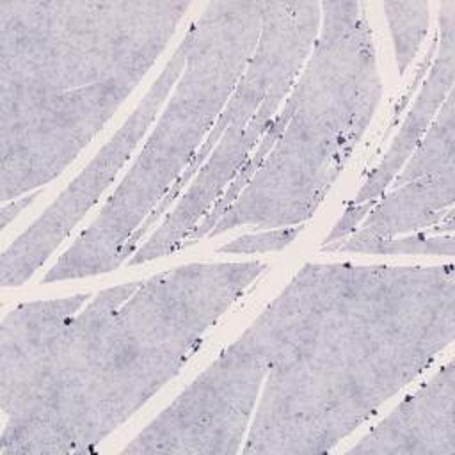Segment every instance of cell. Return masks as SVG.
Masks as SVG:
<instances>
[{
    "instance_id": "1",
    "label": "cell",
    "mask_w": 455,
    "mask_h": 455,
    "mask_svg": "<svg viewBox=\"0 0 455 455\" xmlns=\"http://www.w3.org/2000/svg\"><path fill=\"white\" fill-rule=\"evenodd\" d=\"M249 329L270 368L242 453H327L453 341L455 267L306 263Z\"/></svg>"
},
{
    "instance_id": "6",
    "label": "cell",
    "mask_w": 455,
    "mask_h": 455,
    "mask_svg": "<svg viewBox=\"0 0 455 455\" xmlns=\"http://www.w3.org/2000/svg\"><path fill=\"white\" fill-rule=\"evenodd\" d=\"M268 368L245 329L121 453H240Z\"/></svg>"
},
{
    "instance_id": "8",
    "label": "cell",
    "mask_w": 455,
    "mask_h": 455,
    "mask_svg": "<svg viewBox=\"0 0 455 455\" xmlns=\"http://www.w3.org/2000/svg\"><path fill=\"white\" fill-rule=\"evenodd\" d=\"M320 18L322 12L318 2H263L259 39L245 71L188 167L124 243L119 254L121 265L132 258L140 242L151 235V229L158 220H162L174 206L228 126L236 117H252L275 84L299 78L318 36Z\"/></svg>"
},
{
    "instance_id": "10",
    "label": "cell",
    "mask_w": 455,
    "mask_h": 455,
    "mask_svg": "<svg viewBox=\"0 0 455 455\" xmlns=\"http://www.w3.org/2000/svg\"><path fill=\"white\" fill-rule=\"evenodd\" d=\"M347 453L455 455L453 359L405 396Z\"/></svg>"
},
{
    "instance_id": "19",
    "label": "cell",
    "mask_w": 455,
    "mask_h": 455,
    "mask_svg": "<svg viewBox=\"0 0 455 455\" xmlns=\"http://www.w3.org/2000/svg\"><path fill=\"white\" fill-rule=\"evenodd\" d=\"M39 192H41V188H39V190H34V192H30V194H25V196H21V197H18V199H12V201L4 203V204H2V210H0V228L5 229L28 204L34 203V199L39 196Z\"/></svg>"
},
{
    "instance_id": "18",
    "label": "cell",
    "mask_w": 455,
    "mask_h": 455,
    "mask_svg": "<svg viewBox=\"0 0 455 455\" xmlns=\"http://www.w3.org/2000/svg\"><path fill=\"white\" fill-rule=\"evenodd\" d=\"M379 199H368V201H363V203H355V201H348L347 203V208L343 212V215L339 217V220L332 226L331 233L325 236L323 243H331V242H336V240H343L347 238L348 235H352L355 231V228L364 220V217L368 215V212L375 206Z\"/></svg>"
},
{
    "instance_id": "9",
    "label": "cell",
    "mask_w": 455,
    "mask_h": 455,
    "mask_svg": "<svg viewBox=\"0 0 455 455\" xmlns=\"http://www.w3.org/2000/svg\"><path fill=\"white\" fill-rule=\"evenodd\" d=\"M295 82L297 80H283L275 84L252 117H236L228 126L185 192L126 261L128 267L153 261L183 247L187 236L208 215L212 206L245 165Z\"/></svg>"
},
{
    "instance_id": "4",
    "label": "cell",
    "mask_w": 455,
    "mask_h": 455,
    "mask_svg": "<svg viewBox=\"0 0 455 455\" xmlns=\"http://www.w3.org/2000/svg\"><path fill=\"white\" fill-rule=\"evenodd\" d=\"M320 28L274 148L208 238L233 228L306 224L345 169L382 96L363 2H322Z\"/></svg>"
},
{
    "instance_id": "11",
    "label": "cell",
    "mask_w": 455,
    "mask_h": 455,
    "mask_svg": "<svg viewBox=\"0 0 455 455\" xmlns=\"http://www.w3.org/2000/svg\"><path fill=\"white\" fill-rule=\"evenodd\" d=\"M435 37L437 55L432 59L428 76L421 84L419 94L416 96L389 149L384 153L379 165L368 174L355 199H352L355 203L379 199L389 188L395 176L423 139L446 96L451 92L455 76V2H444L439 5V28Z\"/></svg>"
},
{
    "instance_id": "14",
    "label": "cell",
    "mask_w": 455,
    "mask_h": 455,
    "mask_svg": "<svg viewBox=\"0 0 455 455\" xmlns=\"http://www.w3.org/2000/svg\"><path fill=\"white\" fill-rule=\"evenodd\" d=\"M453 206L444 217L432 228L409 236H375L363 229L354 231L343 240H336L320 247L322 252H361V254H428V256H453L455 236H453Z\"/></svg>"
},
{
    "instance_id": "15",
    "label": "cell",
    "mask_w": 455,
    "mask_h": 455,
    "mask_svg": "<svg viewBox=\"0 0 455 455\" xmlns=\"http://www.w3.org/2000/svg\"><path fill=\"white\" fill-rule=\"evenodd\" d=\"M455 98L450 92L437 110L434 121L425 132L423 139L400 169L393 180V187L403 185L407 181L428 176L455 171L453 167V139H455Z\"/></svg>"
},
{
    "instance_id": "12",
    "label": "cell",
    "mask_w": 455,
    "mask_h": 455,
    "mask_svg": "<svg viewBox=\"0 0 455 455\" xmlns=\"http://www.w3.org/2000/svg\"><path fill=\"white\" fill-rule=\"evenodd\" d=\"M455 201V171L428 174L384 192L361 222L364 233L398 236L435 226Z\"/></svg>"
},
{
    "instance_id": "7",
    "label": "cell",
    "mask_w": 455,
    "mask_h": 455,
    "mask_svg": "<svg viewBox=\"0 0 455 455\" xmlns=\"http://www.w3.org/2000/svg\"><path fill=\"white\" fill-rule=\"evenodd\" d=\"M194 39L190 25L162 73L148 89L132 116L98 151L89 165L60 192V196L2 252L0 283L4 288L21 286L69 236L84 215L98 203L117 172L130 160L139 140L148 133L183 73Z\"/></svg>"
},
{
    "instance_id": "16",
    "label": "cell",
    "mask_w": 455,
    "mask_h": 455,
    "mask_svg": "<svg viewBox=\"0 0 455 455\" xmlns=\"http://www.w3.org/2000/svg\"><path fill=\"white\" fill-rule=\"evenodd\" d=\"M382 9L391 30L398 73L403 75L427 37L430 5L428 2H387Z\"/></svg>"
},
{
    "instance_id": "5",
    "label": "cell",
    "mask_w": 455,
    "mask_h": 455,
    "mask_svg": "<svg viewBox=\"0 0 455 455\" xmlns=\"http://www.w3.org/2000/svg\"><path fill=\"white\" fill-rule=\"evenodd\" d=\"M263 2H210L192 23L183 73L139 156L96 219L76 236L43 283L119 268V254L183 174L217 123L261 32Z\"/></svg>"
},
{
    "instance_id": "2",
    "label": "cell",
    "mask_w": 455,
    "mask_h": 455,
    "mask_svg": "<svg viewBox=\"0 0 455 455\" xmlns=\"http://www.w3.org/2000/svg\"><path fill=\"white\" fill-rule=\"evenodd\" d=\"M265 270L188 263L100 291L0 375V455L92 451L180 373Z\"/></svg>"
},
{
    "instance_id": "13",
    "label": "cell",
    "mask_w": 455,
    "mask_h": 455,
    "mask_svg": "<svg viewBox=\"0 0 455 455\" xmlns=\"http://www.w3.org/2000/svg\"><path fill=\"white\" fill-rule=\"evenodd\" d=\"M89 293H76L55 300L20 304L11 309L0 327V375L27 361L62 322L76 315L89 300Z\"/></svg>"
},
{
    "instance_id": "3",
    "label": "cell",
    "mask_w": 455,
    "mask_h": 455,
    "mask_svg": "<svg viewBox=\"0 0 455 455\" xmlns=\"http://www.w3.org/2000/svg\"><path fill=\"white\" fill-rule=\"evenodd\" d=\"M190 2H0V199L55 180L165 50Z\"/></svg>"
},
{
    "instance_id": "17",
    "label": "cell",
    "mask_w": 455,
    "mask_h": 455,
    "mask_svg": "<svg viewBox=\"0 0 455 455\" xmlns=\"http://www.w3.org/2000/svg\"><path fill=\"white\" fill-rule=\"evenodd\" d=\"M302 229H304V224L288 226V228H274V229L259 231V233H247V235L236 236L231 242L224 243L222 247L217 249V252H220V254H258V252L283 251L299 236V233Z\"/></svg>"
}]
</instances>
